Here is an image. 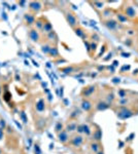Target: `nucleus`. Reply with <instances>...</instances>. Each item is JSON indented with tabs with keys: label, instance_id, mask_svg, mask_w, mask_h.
<instances>
[{
	"label": "nucleus",
	"instance_id": "obj_10",
	"mask_svg": "<svg viewBox=\"0 0 138 154\" xmlns=\"http://www.w3.org/2000/svg\"><path fill=\"white\" fill-rule=\"evenodd\" d=\"M81 107H83L84 110L89 111L90 109L92 108V104L89 101H83V103H81Z\"/></svg>",
	"mask_w": 138,
	"mask_h": 154
},
{
	"label": "nucleus",
	"instance_id": "obj_13",
	"mask_svg": "<svg viewBox=\"0 0 138 154\" xmlns=\"http://www.w3.org/2000/svg\"><path fill=\"white\" fill-rule=\"evenodd\" d=\"M52 57H58L59 55V53H58V49L56 46H52L51 47V50H50V53H49Z\"/></svg>",
	"mask_w": 138,
	"mask_h": 154
},
{
	"label": "nucleus",
	"instance_id": "obj_17",
	"mask_svg": "<svg viewBox=\"0 0 138 154\" xmlns=\"http://www.w3.org/2000/svg\"><path fill=\"white\" fill-rule=\"evenodd\" d=\"M51 47H52V46H50V45H43L41 49H42V51H43V53L49 54V53H50V50H51Z\"/></svg>",
	"mask_w": 138,
	"mask_h": 154
},
{
	"label": "nucleus",
	"instance_id": "obj_16",
	"mask_svg": "<svg viewBox=\"0 0 138 154\" xmlns=\"http://www.w3.org/2000/svg\"><path fill=\"white\" fill-rule=\"evenodd\" d=\"M47 37L50 38V40H53L54 38H55V40L57 39V35H56V33L54 31H52V32H50L49 34H47Z\"/></svg>",
	"mask_w": 138,
	"mask_h": 154
},
{
	"label": "nucleus",
	"instance_id": "obj_20",
	"mask_svg": "<svg viewBox=\"0 0 138 154\" xmlns=\"http://www.w3.org/2000/svg\"><path fill=\"white\" fill-rule=\"evenodd\" d=\"M100 137H101V135H100V131L97 130L96 135H95V139H96V140H99V139H100Z\"/></svg>",
	"mask_w": 138,
	"mask_h": 154
},
{
	"label": "nucleus",
	"instance_id": "obj_7",
	"mask_svg": "<svg viewBox=\"0 0 138 154\" xmlns=\"http://www.w3.org/2000/svg\"><path fill=\"white\" fill-rule=\"evenodd\" d=\"M104 24H105V26H106V27L108 28L109 30H114L116 27H118V23H116L115 21H113V20H108V21H106Z\"/></svg>",
	"mask_w": 138,
	"mask_h": 154
},
{
	"label": "nucleus",
	"instance_id": "obj_3",
	"mask_svg": "<svg viewBox=\"0 0 138 154\" xmlns=\"http://www.w3.org/2000/svg\"><path fill=\"white\" fill-rule=\"evenodd\" d=\"M29 37H30V39H31L32 41L38 42V41H39V38H40V35H39V33H38V30L31 29L29 31Z\"/></svg>",
	"mask_w": 138,
	"mask_h": 154
},
{
	"label": "nucleus",
	"instance_id": "obj_26",
	"mask_svg": "<svg viewBox=\"0 0 138 154\" xmlns=\"http://www.w3.org/2000/svg\"><path fill=\"white\" fill-rule=\"evenodd\" d=\"M91 47H92V50H95V49H96V44L92 43V44H91Z\"/></svg>",
	"mask_w": 138,
	"mask_h": 154
},
{
	"label": "nucleus",
	"instance_id": "obj_11",
	"mask_svg": "<svg viewBox=\"0 0 138 154\" xmlns=\"http://www.w3.org/2000/svg\"><path fill=\"white\" fill-rule=\"evenodd\" d=\"M36 109L38 111H43L44 110V102L43 100H39L36 104Z\"/></svg>",
	"mask_w": 138,
	"mask_h": 154
},
{
	"label": "nucleus",
	"instance_id": "obj_27",
	"mask_svg": "<svg viewBox=\"0 0 138 154\" xmlns=\"http://www.w3.org/2000/svg\"><path fill=\"white\" fill-rule=\"evenodd\" d=\"M96 154H104V153H103V151H98Z\"/></svg>",
	"mask_w": 138,
	"mask_h": 154
},
{
	"label": "nucleus",
	"instance_id": "obj_4",
	"mask_svg": "<svg viewBox=\"0 0 138 154\" xmlns=\"http://www.w3.org/2000/svg\"><path fill=\"white\" fill-rule=\"evenodd\" d=\"M83 137L81 136H75V137H73L72 138V141H71V143L73 146H75V147H79L81 144H83Z\"/></svg>",
	"mask_w": 138,
	"mask_h": 154
},
{
	"label": "nucleus",
	"instance_id": "obj_15",
	"mask_svg": "<svg viewBox=\"0 0 138 154\" xmlns=\"http://www.w3.org/2000/svg\"><path fill=\"white\" fill-rule=\"evenodd\" d=\"M107 107H108V106H107V105L105 104V103H102V102H100V103H99V104H98L97 108H98V110H104V109H106V108H107Z\"/></svg>",
	"mask_w": 138,
	"mask_h": 154
},
{
	"label": "nucleus",
	"instance_id": "obj_1",
	"mask_svg": "<svg viewBox=\"0 0 138 154\" xmlns=\"http://www.w3.org/2000/svg\"><path fill=\"white\" fill-rule=\"evenodd\" d=\"M65 18H66L67 23L69 24V26H70L71 28L75 29L76 26H78V20H77L76 15L73 14L72 11H67L65 14Z\"/></svg>",
	"mask_w": 138,
	"mask_h": 154
},
{
	"label": "nucleus",
	"instance_id": "obj_28",
	"mask_svg": "<svg viewBox=\"0 0 138 154\" xmlns=\"http://www.w3.org/2000/svg\"><path fill=\"white\" fill-rule=\"evenodd\" d=\"M0 154H1V150H0Z\"/></svg>",
	"mask_w": 138,
	"mask_h": 154
},
{
	"label": "nucleus",
	"instance_id": "obj_12",
	"mask_svg": "<svg viewBox=\"0 0 138 154\" xmlns=\"http://www.w3.org/2000/svg\"><path fill=\"white\" fill-rule=\"evenodd\" d=\"M43 24H44V22H41V19L36 20V21H35L36 30H42V28H43Z\"/></svg>",
	"mask_w": 138,
	"mask_h": 154
},
{
	"label": "nucleus",
	"instance_id": "obj_21",
	"mask_svg": "<svg viewBox=\"0 0 138 154\" xmlns=\"http://www.w3.org/2000/svg\"><path fill=\"white\" fill-rule=\"evenodd\" d=\"M62 130V123H58V124H57V126H56V131H61Z\"/></svg>",
	"mask_w": 138,
	"mask_h": 154
},
{
	"label": "nucleus",
	"instance_id": "obj_19",
	"mask_svg": "<svg viewBox=\"0 0 138 154\" xmlns=\"http://www.w3.org/2000/svg\"><path fill=\"white\" fill-rule=\"evenodd\" d=\"M20 114H21V118L23 119V122H24V123H27V118H26V114H25V112H21Z\"/></svg>",
	"mask_w": 138,
	"mask_h": 154
},
{
	"label": "nucleus",
	"instance_id": "obj_23",
	"mask_svg": "<svg viewBox=\"0 0 138 154\" xmlns=\"http://www.w3.org/2000/svg\"><path fill=\"white\" fill-rule=\"evenodd\" d=\"M94 4H95V5H97L98 8H102L103 7V3H101V2H94Z\"/></svg>",
	"mask_w": 138,
	"mask_h": 154
},
{
	"label": "nucleus",
	"instance_id": "obj_5",
	"mask_svg": "<svg viewBox=\"0 0 138 154\" xmlns=\"http://www.w3.org/2000/svg\"><path fill=\"white\" fill-rule=\"evenodd\" d=\"M25 21L27 22V24L29 26H31L33 24H35V16H34V15L32 14H26L25 15Z\"/></svg>",
	"mask_w": 138,
	"mask_h": 154
},
{
	"label": "nucleus",
	"instance_id": "obj_2",
	"mask_svg": "<svg viewBox=\"0 0 138 154\" xmlns=\"http://www.w3.org/2000/svg\"><path fill=\"white\" fill-rule=\"evenodd\" d=\"M29 8L34 14H36V12H38L41 9V3L38 1H31L29 3Z\"/></svg>",
	"mask_w": 138,
	"mask_h": 154
},
{
	"label": "nucleus",
	"instance_id": "obj_24",
	"mask_svg": "<svg viewBox=\"0 0 138 154\" xmlns=\"http://www.w3.org/2000/svg\"><path fill=\"white\" fill-rule=\"evenodd\" d=\"M76 127L75 124H71V125H68V131H73L74 128Z\"/></svg>",
	"mask_w": 138,
	"mask_h": 154
},
{
	"label": "nucleus",
	"instance_id": "obj_8",
	"mask_svg": "<svg viewBox=\"0 0 138 154\" xmlns=\"http://www.w3.org/2000/svg\"><path fill=\"white\" fill-rule=\"evenodd\" d=\"M68 139H69V137H68V135H67V132L66 131H61L59 134V140H60V142H62V143H66L67 141H68Z\"/></svg>",
	"mask_w": 138,
	"mask_h": 154
},
{
	"label": "nucleus",
	"instance_id": "obj_9",
	"mask_svg": "<svg viewBox=\"0 0 138 154\" xmlns=\"http://www.w3.org/2000/svg\"><path fill=\"white\" fill-rule=\"evenodd\" d=\"M42 30H43V32H46L47 34H49L50 32L53 31V27H52V24L50 22H45L43 24V28H42Z\"/></svg>",
	"mask_w": 138,
	"mask_h": 154
},
{
	"label": "nucleus",
	"instance_id": "obj_18",
	"mask_svg": "<svg viewBox=\"0 0 138 154\" xmlns=\"http://www.w3.org/2000/svg\"><path fill=\"white\" fill-rule=\"evenodd\" d=\"M94 89H95V86H91V87H89V88H87V92H85L86 93V96H89L90 95V93H91L93 91H94Z\"/></svg>",
	"mask_w": 138,
	"mask_h": 154
},
{
	"label": "nucleus",
	"instance_id": "obj_6",
	"mask_svg": "<svg viewBox=\"0 0 138 154\" xmlns=\"http://www.w3.org/2000/svg\"><path fill=\"white\" fill-rule=\"evenodd\" d=\"M125 15L126 16H129V18H134L136 15V11L134 10V8L132 6H127L126 7V12H125Z\"/></svg>",
	"mask_w": 138,
	"mask_h": 154
},
{
	"label": "nucleus",
	"instance_id": "obj_22",
	"mask_svg": "<svg viewBox=\"0 0 138 154\" xmlns=\"http://www.w3.org/2000/svg\"><path fill=\"white\" fill-rule=\"evenodd\" d=\"M97 146H98V145L97 144H92V150L93 151H95V152H98V150H97Z\"/></svg>",
	"mask_w": 138,
	"mask_h": 154
},
{
	"label": "nucleus",
	"instance_id": "obj_25",
	"mask_svg": "<svg viewBox=\"0 0 138 154\" xmlns=\"http://www.w3.org/2000/svg\"><path fill=\"white\" fill-rule=\"evenodd\" d=\"M3 138V130L2 128H0V140Z\"/></svg>",
	"mask_w": 138,
	"mask_h": 154
},
{
	"label": "nucleus",
	"instance_id": "obj_14",
	"mask_svg": "<svg viewBox=\"0 0 138 154\" xmlns=\"http://www.w3.org/2000/svg\"><path fill=\"white\" fill-rule=\"evenodd\" d=\"M74 30H75V34H76L77 36H79V37H83V36H84L85 31H84V29H83V28L77 27V28H75Z\"/></svg>",
	"mask_w": 138,
	"mask_h": 154
}]
</instances>
